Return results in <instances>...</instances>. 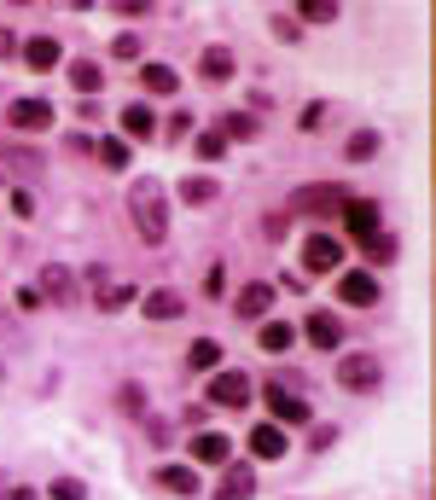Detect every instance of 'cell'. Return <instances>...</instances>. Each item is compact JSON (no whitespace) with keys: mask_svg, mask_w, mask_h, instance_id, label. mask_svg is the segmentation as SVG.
I'll return each instance as SVG.
<instances>
[{"mask_svg":"<svg viewBox=\"0 0 436 500\" xmlns=\"http://www.w3.org/2000/svg\"><path fill=\"white\" fill-rule=\"evenodd\" d=\"M129 210H134V227H140L146 245L169 239V210H163V186L158 181H134L129 186Z\"/></svg>","mask_w":436,"mask_h":500,"instance_id":"1","label":"cell"},{"mask_svg":"<svg viewBox=\"0 0 436 500\" xmlns=\"http://www.w3.org/2000/svg\"><path fill=\"white\" fill-rule=\"evenodd\" d=\"M344 204H349V193L337 181H308L291 193V215H337Z\"/></svg>","mask_w":436,"mask_h":500,"instance_id":"2","label":"cell"},{"mask_svg":"<svg viewBox=\"0 0 436 500\" xmlns=\"http://www.w3.org/2000/svg\"><path fill=\"white\" fill-rule=\"evenodd\" d=\"M337 384H344V390H355V396L379 390V384H384V367H379V355H367V349H349V355H337Z\"/></svg>","mask_w":436,"mask_h":500,"instance_id":"3","label":"cell"},{"mask_svg":"<svg viewBox=\"0 0 436 500\" xmlns=\"http://www.w3.org/2000/svg\"><path fill=\"white\" fill-rule=\"evenodd\" d=\"M268 413L274 425H308V401L291 396V384H268Z\"/></svg>","mask_w":436,"mask_h":500,"instance_id":"4","label":"cell"},{"mask_svg":"<svg viewBox=\"0 0 436 500\" xmlns=\"http://www.w3.org/2000/svg\"><path fill=\"white\" fill-rule=\"evenodd\" d=\"M251 396H256V390H251L244 372H215V379H210V401H215V408H244Z\"/></svg>","mask_w":436,"mask_h":500,"instance_id":"5","label":"cell"},{"mask_svg":"<svg viewBox=\"0 0 436 500\" xmlns=\"http://www.w3.org/2000/svg\"><path fill=\"white\" fill-rule=\"evenodd\" d=\"M337 297L355 303V308H372L379 303V279H372L367 268H349V274H337Z\"/></svg>","mask_w":436,"mask_h":500,"instance_id":"6","label":"cell"},{"mask_svg":"<svg viewBox=\"0 0 436 500\" xmlns=\"http://www.w3.org/2000/svg\"><path fill=\"white\" fill-rule=\"evenodd\" d=\"M6 122H12L18 134H36V129H47V122H53V105H47V99H12Z\"/></svg>","mask_w":436,"mask_h":500,"instance_id":"7","label":"cell"},{"mask_svg":"<svg viewBox=\"0 0 436 500\" xmlns=\"http://www.w3.org/2000/svg\"><path fill=\"white\" fill-rule=\"evenodd\" d=\"M337 256H344V250H337V239H326V233H315V239L303 245V268L308 274H337Z\"/></svg>","mask_w":436,"mask_h":500,"instance_id":"8","label":"cell"},{"mask_svg":"<svg viewBox=\"0 0 436 500\" xmlns=\"http://www.w3.org/2000/svg\"><path fill=\"white\" fill-rule=\"evenodd\" d=\"M344 227L355 233V239H379V204H367V198H349L344 204Z\"/></svg>","mask_w":436,"mask_h":500,"instance_id":"9","label":"cell"},{"mask_svg":"<svg viewBox=\"0 0 436 500\" xmlns=\"http://www.w3.org/2000/svg\"><path fill=\"white\" fill-rule=\"evenodd\" d=\"M308 343H315V349H332L337 355V343H344V326H337V315H326V308H315V315H308Z\"/></svg>","mask_w":436,"mask_h":500,"instance_id":"10","label":"cell"},{"mask_svg":"<svg viewBox=\"0 0 436 500\" xmlns=\"http://www.w3.org/2000/svg\"><path fill=\"white\" fill-rule=\"evenodd\" d=\"M227 454H233V443L222 431H198L192 436V465H227Z\"/></svg>","mask_w":436,"mask_h":500,"instance_id":"11","label":"cell"},{"mask_svg":"<svg viewBox=\"0 0 436 500\" xmlns=\"http://www.w3.org/2000/svg\"><path fill=\"white\" fill-rule=\"evenodd\" d=\"M233 308H239V320H262V315L274 308V286H262V279H251V286L239 291V303H233Z\"/></svg>","mask_w":436,"mask_h":500,"instance_id":"12","label":"cell"},{"mask_svg":"<svg viewBox=\"0 0 436 500\" xmlns=\"http://www.w3.org/2000/svg\"><path fill=\"white\" fill-rule=\"evenodd\" d=\"M256 495V472L251 465H227V477H222V489H215V500H251Z\"/></svg>","mask_w":436,"mask_h":500,"instance_id":"13","label":"cell"},{"mask_svg":"<svg viewBox=\"0 0 436 500\" xmlns=\"http://www.w3.org/2000/svg\"><path fill=\"white\" fill-rule=\"evenodd\" d=\"M244 443H251L256 460H279V454H285V431H279V425H256Z\"/></svg>","mask_w":436,"mask_h":500,"instance_id":"14","label":"cell"},{"mask_svg":"<svg viewBox=\"0 0 436 500\" xmlns=\"http://www.w3.org/2000/svg\"><path fill=\"white\" fill-rule=\"evenodd\" d=\"M291 343H297V332H291V320H262V332H256V349H268V355H285Z\"/></svg>","mask_w":436,"mask_h":500,"instance_id":"15","label":"cell"},{"mask_svg":"<svg viewBox=\"0 0 436 500\" xmlns=\"http://www.w3.org/2000/svg\"><path fill=\"white\" fill-rule=\"evenodd\" d=\"M70 291H76L70 268H58V262H47V268H41V297H53V303H70Z\"/></svg>","mask_w":436,"mask_h":500,"instance_id":"16","label":"cell"},{"mask_svg":"<svg viewBox=\"0 0 436 500\" xmlns=\"http://www.w3.org/2000/svg\"><path fill=\"white\" fill-rule=\"evenodd\" d=\"M151 483H158V489H169V495H198V472H192V465H163Z\"/></svg>","mask_w":436,"mask_h":500,"instance_id":"17","label":"cell"},{"mask_svg":"<svg viewBox=\"0 0 436 500\" xmlns=\"http://www.w3.org/2000/svg\"><path fill=\"white\" fill-rule=\"evenodd\" d=\"M70 88L82 93V99H93V93L105 88V70L93 65V58H76V65H70Z\"/></svg>","mask_w":436,"mask_h":500,"instance_id":"18","label":"cell"},{"mask_svg":"<svg viewBox=\"0 0 436 500\" xmlns=\"http://www.w3.org/2000/svg\"><path fill=\"white\" fill-rule=\"evenodd\" d=\"M186 367H192V372H222V343H215V338H198L192 349H186Z\"/></svg>","mask_w":436,"mask_h":500,"instance_id":"19","label":"cell"},{"mask_svg":"<svg viewBox=\"0 0 436 500\" xmlns=\"http://www.w3.org/2000/svg\"><path fill=\"white\" fill-rule=\"evenodd\" d=\"M24 65H29V70H53V65H58V41H53V36L24 41Z\"/></svg>","mask_w":436,"mask_h":500,"instance_id":"20","label":"cell"},{"mask_svg":"<svg viewBox=\"0 0 436 500\" xmlns=\"http://www.w3.org/2000/svg\"><path fill=\"white\" fill-rule=\"evenodd\" d=\"M122 134H129V140H151V134H158L151 105H129V111H122Z\"/></svg>","mask_w":436,"mask_h":500,"instance_id":"21","label":"cell"},{"mask_svg":"<svg viewBox=\"0 0 436 500\" xmlns=\"http://www.w3.org/2000/svg\"><path fill=\"white\" fill-rule=\"evenodd\" d=\"M140 308H146L151 320H175L186 303H181V291H151V297H140Z\"/></svg>","mask_w":436,"mask_h":500,"instance_id":"22","label":"cell"},{"mask_svg":"<svg viewBox=\"0 0 436 500\" xmlns=\"http://www.w3.org/2000/svg\"><path fill=\"white\" fill-rule=\"evenodd\" d=\"M181 198H186V204H215V198H222V186H215L210 175H186L181 181Z\"/></svg>","mask_w":436,"mask_h":500,"instance_id":"23","label":"cell"},{"mask_svg":"<svg viewBox=\"0 0 436 500\" xmlns=\"http://www.w3.org/2000/svg\"><path fill=\"white\" fill-rule=\"evenodd\" d=\"M198 70H204V82H227V76H233V53H227V47H210V53L198 58Z\"/></svg>","mask_w":436,"mask_h":500,"instance_id":"24","label":"cell"},{"mask_svg":"<svg viewBox=\"0 0 436 500\" xmlns=\"http://www.w3.org/2000/svg\"><path fill=\"white\" fill-rule=\"evenodd\" d=\"M129 297H134L129 279H99V308H105V315H117V308L129 303Z\"/></svg>","mask_w":436,"mask_h":500,"instance_id":"25","label":"cell"},{"mask_svg":"<svg viewBox=\"0 0 436 500\" xmlns=\"http://www.w3.org/2000/svg\"><path fill=\"white\" fill-rule=\"evenodd\" d=\"M140 82H146V93H175L181 76L169 70V65H146V70H140Z\"/></svg>","mask_w":436,"mask_h":500,"instance_id":"26","label":"cell"},{"mask_svg":"<svg viewBox=\"0 0 436 500\" xmlns=\"http://www.w3.org/2000/svg\"><path fill=\"white\" fill-rule=\"evenodd\" d=\"M93 158H99L105 169H129V140H99V146H93Z\"/></svg>","mask_w":436,"mask_h":500,"instance_id":"27","label":"cell"},{"mask_svg":"<svg viewBox=\"0 0 436 500\" xmlns=\"http://www.w3.org/2000/svg\"><path fill=\"white\" fill-rule=\"evenodd\" d=\"M297 18L303 24H337V0H303Z\"/></svg>","mask_w":436,"mask_h":500,"instance_id":"28","label":"cell"},{"mask_svg":"<svg viewBox=\"0 0 436 500\" xmlns=\"http://www.w3.org/2000/svg\"><path fill=\"white\" fill-rule=\"evenodd\" d=\"M215 134H222V140H251V134H256V117L233 111V117H227V122H222V129H215Z\"/></svg>","mask_w":436,"mask_h":500,"instance_id":"29","label":"cell"},{"mask_svg":"<svg viewBox=\"0 0 436 500\" xmlns=\"http://www.w3.org/2000/svg\"><path fill=\"white\" fill-rule=\"evenodd\" d=\"M372 151H379V134H372V129H361V134L349 140V158H355V163H367Z\"/></svg>","mask_w":436,"mask_h":500,"instance_id":"30","label":"cell"},{"mask_svg":"<svg viewBox=\"0 0 436 500\" xmlns=\"http://www.w3.org/2000/svg\"><path fill=\"white\" fill-rule=\"evenodd\" d=\"M47 495H53V500H88V489H82V483H76V477H58V483H53V489H47Z\"/></svg>","mask_w":436,"mask_h":500,"instance_id":"31","label":"cell"},{"mask_svg":"<svg viewBox=\"0 0 436 500\" xmlns=\"http://www.w3.org/2000/svg\"><path fill=\"white\" fill-rule=\"evenodd\" d=\"M367 256H372V262H390V256H396V239H390V233H379V239H367Z\"/></svg>","mask_w":436,"mask_h":500,"instance_id":"32","label":"cell"},{"mask_svg":"<svg viewBox=\"0 0 436 500\" xmlns=\"http://www.w3.org/2000/svg\"><path fill=\"white\" fill-rule=\"evenodd\" d=\"M222 151H227V140L215 134V129H210V134H198V158H222Z\"/></svg>","mask_w":436,"mask_h":500,"instance_id":"33","label":"cell"},{"mask_svg":"<svg viewBox=\"0 0 436 500\" xmlns=\"http://www.w3.org/2000/svg\"><path fill=\"white\" fill-rule=\"evenodd\" d=\"M111 53H117V58H140V36H117Z\"/></svg>","mask_w":436,"mask_h":500,"instance_id":"34","label":"cell"},{"mask_svg":"<svg viewBox=\"0 0 436 500\" xmlns=\"http://www.w3.org/2000/svg\"><path fill=\"white\" fill-rule=\"evenodd\" d=\"M12 215H24V222H29V215H36V198H29V193H12Z\"/></svg>","mask_w":436,"mask_h":500,"instance_id":"35","label":"cell"},{"mask_svg":"<svg viewBox=\"0 0 436 500\" xmlns=\"http://www.w3.org/2000/svg\"><path fill=\"white\" fill-rule=\"evenodd\" d=\"M6 163H18V169H36L41 158H36V151H24V146H12V151H6Z\"/></svg>","mask_w":436,"mask_h":500,"instance_id":"36","label":"cell"},{"mask_svg":"<svg viewBox=\"0 0 436 500\" xmlns=\"http://www.w3.org/2000/svg\"><path fill=\"white\" fill-rule=\"evenodd\" d=\"M18 53V41H12V29H0V58H12Z\"/></svg>","mask_w":436,"mask_h":500,"instance_id":"37","label":"cell"},{"mask_svg":"<svg viewBox=\"0 0 436 500\" xmlns=\"http://www.w3.org/2000/svg\"><path fill=\"white\" fill-rule=\"evenodd\" d=\"M0 500H36V489H6Z\"/></svg>","mask_w":436,"mask_h":500,"instance_id":"38","label":"cell"}]
</instances>
